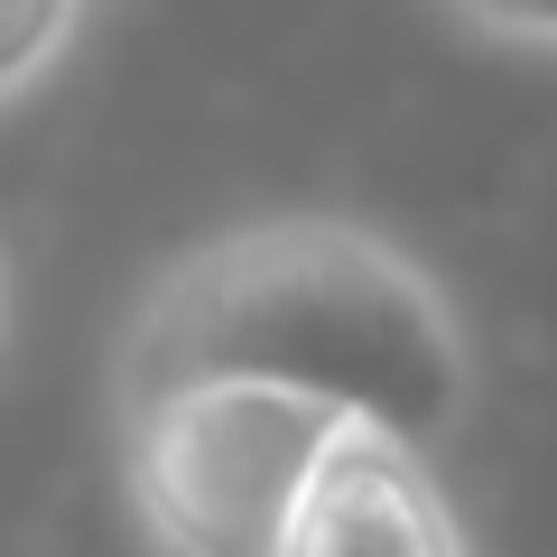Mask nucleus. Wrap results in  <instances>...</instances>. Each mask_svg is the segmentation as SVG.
I'll use <instances>...</instances> for the list:
<instances>
[{
	"label": "nucleus",
	"mask_w": 557,
	"mask_h": 557,
	"mask_svg": "<svg viewBox=\"0 0 557 557\" xmlns=\"http://www.w3.org/2000/svg\"><path fill=\"white\" fill-rule=\"evenodd\" d=\"M288 557H474V539L418 446L381 428H344L288 530Z\"/></svg>",
	"instance_id": "7ed1b4c3"
},
{
	"label": "nucleus",
	"mask_w": 557,
	"mask_h": 557,
	"mask_svg": "<svg viewBox=\"0 0 557 557\" xmlns=\"http://www.w3.org/2000/svg\"><path fill=\"white\" fill-rule=\"evenodd\" d=\"M177 381H270L418 456L474 418L456 298L354 214H260L168 260L121 335V409Z\"/></svg>",
	"instance_id": "f257e3e1"
},
{
	"label": "nucleus",
	"mask_w": 557,
	"mask_h": 557,
	"mask_svg": "<svg viewBox=\"0 0 557 557\" xmlns=\"http://www.w3.org/2000/svg\"><path fill=\"white\" fill-rule=\"evenodd\" d=\"M0 307H10V288H0Z\"/></svg>",
	"instance_id": "423d86ee"
},
{
	"label": "nucleus",
	"mask_w": 557,
	"mask_h": 557,
	"mask_svg": "<svg viewBox=\"0 0 557 557\" xmlns=\"http://www.w3.org/2000/svg\"><path fill=\"white\" fill-rule=\"evenodd\" d=\"M344 428L270 381H177L121 409V483L159 557H288Z\"/></svg>",
	"instance_id": "f03ea898"
},
{
	"label": "nucleus",
	"mask_w": 557,
	"mask_h": 557,
	"mask_svg": "<svg viewBox=\"0 0 557 557\" xmlns=\"http://www.w3.org/2000/svg\"><path fill=\"white\" fill-rule=\"evenodd\" d=\"M446 20L483 47H520V57H557V0H437Z\"/></svg>",
	"instance_id": "39448f33"
},
{
	"label": "nucleus",
	"mask_w": 557,
	"mask_h": 557,
	"mask_svg": "<svg viewBox=\"0 0 557 557\" xmlns=\"http://www.w3.org/2000/svg\"><path fill=\"white\" fill-rule=\"evenodd\" d=\"M84 28V0H0V102L38 94Z\"/></svg>",
	"instance_id": "20e7f679"
}]
</instances>
